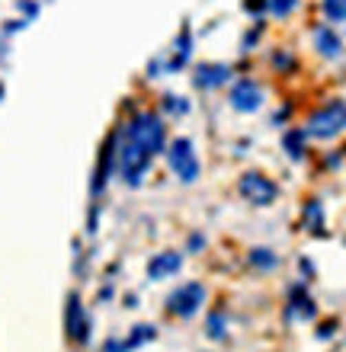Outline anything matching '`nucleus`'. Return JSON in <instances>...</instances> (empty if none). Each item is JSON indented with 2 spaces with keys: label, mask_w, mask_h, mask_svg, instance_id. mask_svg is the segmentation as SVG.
Masks as SVG:
<instances>
[{
  "label": "nucleus",
  "mask_w": 346,
  "mask_h": 352,
  "mask_svg": "<svg viewBox=\"0 0 346 352\" xmlns=\"http://www.w3.org/2000/svg\"><path fill=\"white\" fill-rule=\"evenodd\" d=\"M151 340H154V327L141 324V327H135V330L129 333V340H125V349H138V346L151 343Z\"/></svg>",
  "instance_id": "obj_15"
},
{
  "label": "nucleus",
  "mask_w": 346,
  "mask_h": 352,
  "mask_svg": "<svg viewBox=\"0 0 346 352\" xmlns=\"http://www.w3.org/2000/svg\"><path fill=\"white\" fill-rule=\"evenodd\" d=\"M100 352H129V349H125V340H119V336H109Z\"/></svg>",
  "instance_id": "obj_23"
},
{
  "label": "nucleus",
  "mask_w": 346,
  "mask_h": 352,
  "mask_svg": "<svg viewBox=\"0 0 346 352\" xmlns=\"http://www.w3.org/2000/svg\"><path fill=\"white\" fill-rule=\"evenodd\" d=\"M241 195L247 199L250 205H257V208H263V205H272L276 199H279V186L272 183L270 176L257 173V170H250V173L241 176Z\"/></svg>",
  "instance_id": "obj_6"
},
{
  "label": "nucleus",
  "mask_w": 346,
  "mask_h": 352,
  "mask_svg": "<svg viewBox=\"0 0 346 352\" xmlns=\"http://www.w3.org/2000/svg\"><path fill=\"white\" fill-rule=\"evenodd\" d=\"M231 77V67L228 65H196L193 71V84L202 87V90H215Z\"/></svg>",
  "instance_id": "obj_11"
},
{
  "label": "nucleus",
  "mask_w": 346,
  "mask_h": 352,
  "mask_svg": "<svg viewBox=\"0 0 346 352\" xmlns=\"http://www.w3.org/2000/svg\"><path fill=\"white\" fill-rule=\"evenodd\" d=\"M250 266H257V269H276V263H279V256L272 250H266V247H257V250H250Z\"/></svg>",
  "instance_id": "obj_14"
},
{
  "label": "nucleus",
  "mask_w": 346,
  "mask_h": 352,
  "mask_svg": "<svg viewBox=\"0 0 346 352\" xmlns=\"http://www.w3.org/2000/svg\"><path fill=\"white\" fill-rule=\"evenodd\" d=\"M122 138H129L131 144H138L144 154L158 157L167 148V125L158 112H135L125 125H122Z\"/></svg>",
  "instance_id": "obj_1"
},
{
  "label": "nucleus",
  "mask_w": 346,
  "mask_h": 352,
  "mask_svg": "<svg viewBox=\"0 0 346 352\" xmlns=\"http://www.w3.org/2000/svg\"><path fill=\"white\" fill-rule=\"evenodd\" d=\"M116 151H119V129H113L106 135L103 148L96 154V170H94V179H90V195H94V199L103 195V189L116 176Z\"/></svg>",
  "instance_id": "obj_5"
},
{
  "label": "nucleus",
  "mask_w": 346,
  "mask_h": 352,
  "mask_svg": "<svg viewBox=\"0 0 346 352\" xmlns=\"http://www.w3.org/2000/svg\"><path fill=\"white\" fill-rule=\"evenodd\" d=\"M324 16L330 23H346V0H324Z\"/></svg>",
  "instance_id": "obj_16"
},
{
  "label": "nucleus",
  "mask_w": 346,
  "mask_h": 352,
  "mask_svg": "<svg viewBox=\"0 0 346 352\" xmlns=\"http://www.w3.org/2000/svg\"><path fill=\"white\" fill-rule=\"evenodd\" d=\"M167 154V167L173 170L180 183H196L199 179V157H196V148H193V141L189 138H173L164 148Z\"/></svg>",
  "instance_id": "obj_3"
},
{
  "label": "nucleus",
  "mask_w": 346,
  "mask_h": 352,
  "mask_svg": "<svg viewBox=\"0 0 346 352\" xmlns=\"http://www.w3.org/2000/svg\"><path fill=\"white\" fill-rule=\"evenodd\" d=\"M305 221H311V231H321V205L318 202H311L308 208H305Z\"/></svg>",
  "instance_id": "obj_20"
},
{
  "label": "nucleus",
  "mask_w": 346,
  "mask_h": 352,
  "mask_svg": "<svg viewBox=\"0 0 346 352\" xmlns=\"http://www.w3.org/2000/svg\"><path fill=\"white\" fill-rule=\"evenodd\" d=\"M295 7H299V0H266V10L272 16H289Z\"/></svg>",
  "instance_id": "obj_18"
},
{
  "label": "nucleus",
  "mask_w": 346,
  "mask_h": 352,
  "mask_svg": "<svg viewBox=\"0 0 346 352\" xmlns=\"http://www.w3.org/2000/svg\"><path fill=\"white\" fill-rule=\"evenodd\" d=\"M292 307H295V314L301 317V320H308V317H314V301H311L301 288H295L292 292Z\"/></svg>",
  "instance_id": "obj_13"
},
{
  "label": "nucleus",
  "mask_w": 346,
  "mask_h": 352,
  "mask_svg": "<svg viewBox=\"0 0 346 352\" xmlns=\"http://www.w3.org/2000/svg\"><path fill=\"white\" fill-rule=\"evenodd\" d=\"M0 96H3V84H0Z\"/></svg>",
  "instance_id": "obj_24"
},
{
  "label": "nucleus",
  "mask_w": 346,
  "mask_h": 352,
  "mask_svg": "<svg viewBox=\"0 0 346 352\" xmlns=\"http://www.w3.org/2000/svg\"><path fill=\"white\" fill-rule=\"evenodd\" d=\"M314 45H318V52L324 58H340V52H343V42H340V36L330 26L314 29Z\"/></svg>",
  "instance_id": "obj_12"
},
{
  "label": "nucleus",
  "mask_w": 346,
  "mask_h": 352,
  "mask_svg": "<svg viewBox=\"0 0 346 352\" xmlns=\"http://www.w3.org/2000/svg\"><path fill=\"white\" fill-rule=\"evenodd\" d=\"M65 333L71 343L77 346H87L90 340V317H87V307L80 305V295L71 292L67 295V305H65Z\"/></svg>",
  "instance_id": "obj_7"
},
{
  "label": "nucleus",
  "mask_w": 346,
  "mask_h": 352,
  "mask_svg": "<svg viewBox=\"0 0 346 352\" xmlns=\"http://www.w3.org/2000/svg\"><path fill=\"white\" fill-rule=\"evenodd\" d=\"M164 109L180 116V112H186V102H183V96H164Z\"/></svg>",
  "instance_id": "obj_22"
},
{
  "label": "nucleus",
  "mask_w": 346,
  "mask_h": 352,
  "mask_svg": "<svg viewBox=\"0 0 346 352\" xmlns=\"http://www.w3.org/2000/svg\"><path fill=\"white\" fill-rule=\"evenodd\" d=\"M206 301V285L202 282H186L167 298V311L173 317H193Z\"/></svg>",
  "instance_id": "obj_8"
},
{
  "label": "nucleus",
  "mask_w": 346,
  "mask_h": 352,
  "mask_svg": "<svg viewBox=\"0 0 346 352\" xmlns=\"http://www.w3.org/2000/svg\"><path fill=\"white\" fill-rule=\"evenodd\" d=\"M180 269H183V256L180 253H158V256H151L148 260V278L151 282H160V278H170L177 276Z\"/></svg>",
  "instance_id": "obj_10"
},
{
  "label": "nucleus",
  "mask_w": 346,
  "mask_h": 352,
  "mask_svg": "<svg viewBox=\"0 0 346 352\" xmlns=\"http://www.w3.org/2000/svg\"><path fill=\"white\" fill-rule=\"evenodd\" d=\"M17 10L23 13V19H26V23H32V19L39 16V3H36V0H17Z\"/></svg>",
  "instance_id": "obj_19"
},
{
  "label": "nucleus",
  "mask_w": 346,
  "mask_h": 352,
  "mask_svg": "<svg viewBox=\"0 0 346 352\" xmlns=\"http://www.w3.org/2000/svg\"><path fill=\"white\" fill-rule=\"evenodd\" d=\"M208 336H212V340L225 336V317L221 314H212V320H208Z\"/></svg>",
  "instance_id": "obj_21"
},
{
  "label": "nucleus",
  "mask_w": 346,
  "mask_h": 352,
  "mask_svg": "<svg viewBox=\"0 0 346 352\" xmlns=\"http://www.w3.org/2000/svg\"><path fill=\"white\" fill-rule=\"evenodd\" d=\"M285 148H289V157H301L305 154V131H289L285 135Z\"/></svg>",
  "instance_id": "obj_17"
},
{
  "label": "nucleus",
  "mask_w": 346,
  "mask_h": 352,
  "mask_svg": "<svg viewBox=\"0 0 346 352\" xmlns=\"http://www.w3.org/2000/svg\"><path fill=\"white\" fill-rule=\"evenodd\" d=\"M343 129H346V102L334 100L311 116L308 125H305V135H311V138H337Z\"/></svg>",
  "instance_id": "obj_4"
},
{
  "label": "nucleus",
  "mask_w": 346,
  "mask_h": 352,
  "mask_svg": "<svg viewBox=\"0 0 346 352\" xmlns=\"http://www.w3.org/2000/svg\"><path fill=\"white\" fill-rule=\"evenodd\" d=\"M151 154L131 144L129 138H122V129H119V151H116V176H119L125 186H141L144 176L151 173Z\"/></svg>",
  "instance_id": "obj_2"
},
{
  "label": "nucleus",
  "mask_w": 346,
  "mask_h": 352,
  "mask_svg": "<svg viewBox=\"0 0 346 352\" xmlns=\"http://www.w3.org/2000/svg\"><path fill=\"white\" fill-rule=\"evenodd\" d=\"M260 102H263V90L257 80H237V84H234V90H231L234 109L253 112V109H260Z\"/></svg>",
  "instance_id": "obj_9"
}]
</instances>
